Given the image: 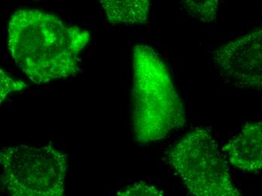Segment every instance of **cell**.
I'll return each mask as SVG.
<instances>
[{
  "instance_id": "cell-10",
  "label": "cell",
  "mask_w": 262,
  "mask_h": 196,
  "mask_svg": "<svg viewBox=\"0 0 262 196\" xmlns=\"http://www.w3.org/2000/svg\"><path fill=\"white\" fill-rule=\"evenodd\" d=\"M118 195H163L164 192L153 186L145 183H136L118 192Z\"/></svg>"
},
{
  "instance_id": "cell-7",
  "label": "cell",
  "mask_w": 262,
  "mask_h": 196,
  "mask_svg": "<svg viewBox=\"0 0 262 196\" xmlns=\"http://www.w3.org/2000/svg\"><path fill=\"white\" fill-rule=\"evenodd\" d=\"M112 25H144L149 18L151 0H97Z\"/></svg>"
},
{
  "instance_id": "cell-1",
  "label": "cell",
  "mask_w": 262,
  "mask_h": 196,
  "mask_svg": "<svg viewBox=\"0 0 262 196\" xmlns=\"http://www.w3.org/2000/svg\"><path fill=\"white\" fill-rule=\"evenodd\" d=\"M8 31L14 62L32 82L39 84L77 74L80 54L91 38L87 30L36 9L14 12Z\"/></svg>"
},
{
  "instance_id": "cell-2",
  "label": "cell",
  "mask_w": 262,
  "mask_h": 196,
  "mask_svg": "<svg viewBox=\"0 0 262 196\" xmlns=\"http://www.w3.org/2000/svg\"><path fill=\"white\" fill-rule=\"evenodd\" d=\"M131 124L140 144L164 140L186 124L185 107L162 59L152 48L133 49Z\"/></svg>"
},
{
  "instance_id": "cell-9",
  "label": "cell",
  "mask_w": 262,
  "mask_h": 196,
  "mask_svg": "<svg viewBox=\"0 0 262 196\" xmlns=\"http://www.w3.org/2000/svg\"><path fill=\"white\" fill-rule=\"evenodd\" d=\"M1 74V103L9 94L12 92H19L26 87V84L21 81L14 80L7 74L3 69L0 70Z\"/></svg>"
},
{
  "instance_id": "cell-3",
  "label": "cell",
  "mask_w": 262,
  "mask_h": 196,
  "mask_svg": "<svg viewBox=\"0 0 262 196\" xmlns=\"http://www.w3.org/2000/svg\"><path fill=\"white\" fill-rule=\"evenodd\" d=\"M171 166L196 196L241 195L218 145L205 127L188 132L167 154Z\"/></svg>"
},
{
  "instance_id": "cell-8",
  "label": "cell",
  "mask_w": 262,
  "mask_h": 196,
  "mask_svg": "<svg viewBox=\"0 0 262 196\" xmlns=\"http://www.w3.org/2000/svg\"><path fill=\"white\" fill-rule=\"evenodd\" d=\"M187 13L201 23L210 24L216 20L220 0H180Z\"/></svg>"
},
{
  "instance_id": "cell-5",
  "label": "cell",
  "mask_w": 262,
  "mask_h": 196,
  "mask_svg": "<svg viewBox=\"0 0 262 196\" xmlns=\"http://www.w3.org/2000/svg\"><path fill=\"white\" fill-rule=\"evenodd\" d=\"M212 60L225 83L262 91V26L219 47Z\"/></svg>"
},
{
  "instance_id": "cell-6",
  "label": "cell",
  "mask_w": 262,
  "mask_h": 196,
  "mask_svg": "<svg viewBox=\"0 0 262 196\" xmlns=\"http://www.w3.org/2000/svg\"><path fill=\"white\" fill-rule=\"evenodd\" d=\"M234 168L247 172L262 170V120L251 122L223 147Z\"/></svg>"
},
{
  "instance_id": "cell-11",
  "label": "cell",
  "mask_w": 262,
  "mask_h": 196,
  "mask_svg": "<svg viewBox=\"0 0 262 196\" xmlns=\"http://www.w3.org/2000/svg\"><path fill=\"white\" fill-rule=\"evenodd\" d=\"M36 1H37V0H36Z\"/></svg>"
},
{
  "instance_id": "cell-4",
  "label": "cell",
  "mask_w": 262,
  "mask_h": 196,
  "mask_svg": "<svg viewBox=\"0 0 262 196\" xmlns=\"http://www.w3.org/2000/svg\"><path fill=\"white\" fill-rule=\"evenodd\" d=\"M0 162L2 184L9 195H64L67 156L50 145L4 148Z\"/></svg>"
}]
</instances>
